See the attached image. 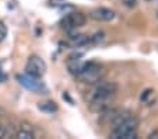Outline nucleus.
Wrapping results in <instances>:
<instances>
[{
  "label": "nucleus",
  "mask_w": 158,
  "mask_h": 139,
  "mask_svg": "<svg viewBox=\"0 0 158 139\" xmlns=\"http://www.w3.org/2000/svg\"><path fill=\"white\" fill-rule=\"evenodd\" d=\"M15 138L17 139H34L35 135H34V132L30 129V128H21V129L17 131Z\"/></svg>",
  "instance_id": "9d476101"
},
{
  "label": "nucleus",
  "mask_w": 158,
  "mask_h": 139,
  "mask_svg": "<svg viewBox=\"0 0 158 139\" xmlns=\"http://www.w3.org/2000/svg\"><path fill=\"white\" fill-rule=\"evenodd\" d=\"M17 82L20 83L21 86H24L25 89L34 91V93H45L46 91V87L42 82H39V77H35V76H31L28 73H23V75H17Z\"/></svg>",
  "instance_id": "7ed1b4c3"
},
{
  "label": "nucleus",
  "mask_w": 158,
  "mask_h": 139,
  "mask_svg": "<svg viewBox=\"0 0 158 139\" xmlns=\"http://www.w3.org/2000/svg\"><path fill=\"white\" fill-rule=\"evenodd\" d=\"M112 124H114L115 127L123 125V127H129V128H133V129H137L139 118L136 117V115H133L131 112H114Z\"/></svg>",
  "instance_id": "39448f33"
},
{
  "label": "nucleus",
  "mask_w": 158,
  "mask_h": 139,
  "mask_svg": "<svg viewBox=\"0 0 158 139\" xmlns=\"http://www.w3.org/2000/svg\"><path fill=\"white\" fill-rule=\"evenodd\" d=\"M4 80H6V75H4L2 67H0V82H4Z\"/></svg>",
  "instance_id": "2eb2a0df"
},
{
  "label": "nucleus",
  "mask_w": 158,
  "mask_h": 139,
  "mask_svg": "<svg viewBox=\"0 0 158 139\" xmlns=\"http://www.w3.org/2000/svg\"><path fill=\"white\" fill-rule=\"evenodd\" d=\"M105 75L104 67L99 63H95V62H88V63L83 65V69L78 73L77 77H80L83 82L85 83H95L99 82Z\"/></svg>",
  "instance_id": "f03ea898"
},
{
  "label": "nucleus",
  "mask_w": 158,
  "mask_h": 139,
  "mask_svg": "<svg viewBox=\"0 0 158 139\" xmlns=\"http://www.w3.org/2000/svg\"><path fill=\"white\" fill-rule=\"evenodd\" d=\"M91 15L95 20H99V21H112L116 17V13L114 10L106 9V7H98V9H95L91 13Z\"/></svg>",
  "instance_id": "6e6552de"
},
{
  "label": "nucleus",
  "mask_w": 158,
  "mask_h": 139,
  "mask_svg": "<svg viewBox=\"0 0 158 139\" xmlns=\"http://www.w3.org/2000/svg\"><path fill=\"white\" fill-rule=\"evenodd\" d=\"M45 72H46V63L41 58L36 56V55L30 56V59L27 61V65H25V73L35 76V77H41V76L45 75Z\"/></svg>",
  "instance_id": "20e7f679"
},
{
  "label": "nucleus",
  "mask_w": 158,
  "mask_h": 139,
  "mask_svg": "<svg viewBox=\"0 0 158 139\" xmlns=\"http://www.w3.org/2000/svg\"><path fill=\"white\" fill-rule=\"evenodd\" d=\"M148 2H151V0H148Z\"/></svg>",
  "instance_id": "dca6fc26"
},
{
  "label": "nucleus",
  "mask_w": 158,
  "mask_h": 139,
  "mask_svg": "<svg viewBox=\"0 0 158 139\" xmlns=\"http://www.w3.org/2000/svg\"><path fill=\"white\" fill-rule=\"evenodd\" d=\"M39 110L44 112H49V114H53V112L57 111V106L53 101H42V103L38 104Z\"/></svg>",
  "instance_id": "1a4fd4ad"
},
{
  "label": "nucleus",
  "mask_w": 158,
  "mask_h": 139,
  "mask_svg": "<svg viewBox=\"0 0 158 139\" xmlns=\"http://www.w3.org/2000/svg\"><path fill=\"white\" fill-rule=\"evenodd\" d=\"M123 3H125L127 7H134L137 2H136V0H123Z\"/></svg>",
  "instance_id": "ddd939ff"
},
{
  "label": "nucleus",
  "mask_w": 158,
  "mask_h": 139,
  "mask_svg": "<svg viewBox=\"0 0 158 139\" xmlns=\"http://www.w3.org/2000/svg\"><path fill=\"white\" fill-rule=\"evenodd\" d=\"M104 33H97L94 34L93 37H89V42H93V44H98V42H102L104 41Z\"/></svg>",
  "instance_id": "f8f14e48"
},
{
  "label": "nucleus",
  "mask_w": 158,
  "mask_h": 139,
  "mask_svg": "<svg viewBox=\"0 0 158 139\" xmlns=\"http://www.w3.org/2000/svg\"><path fill=\"white\" fill-rule=\"evenodd\" d=\"M110 138H114V139H136L137 138V129L123 127V125H118V127H115L114 129H112Z\"/></svg>",
  "instance_id": "0eeeda50"
},
{
  "label": "nucleus",
  "mask_w": 158,
  "mask_h": 139,
  "mask_svg": "<svg viewBox=\"0 0 158 139\" xmlns=\"http://www.w3.org/2000/svg\"><path fill=\"white\" fill-rule=\"evenodd\" d=\"M87 18L83 13H70L67 14L64 18L62 20V27L67 31H72V30H77L78 27H83L85 24Z\"/></svg>",
  "instance_id": "423d86ee"
},
{
  "label": "nucleus",
  "mask_w": 158,
  "mask_h": 139,
  "mask_svg": "<svg viewBox=\"0 0 158 139\" xmlns=\"http://www.w3.org/2000/svg\"><path fill=\"white\" fill-rule=\"evenodd\" d=\"M6 136H7V129L4 127H2V125H0V139L6 138Z\"/></svg>",
  "instance_id": "4468645a"
},
{
  "label": "nucleus",
  "mask_w": 158,
  "mask_h": 139,
  "mask_svg": "<svg viewBox=\"0 0 158 139\" xmlns=\"http://www.w3.org/2000/svg\"><path fill=\"white\" fill-rule=\"evenodd\" d=\"M152 96H154V91H152L151 89H148V90L143 91V94H141V97H140L141 103H146V104H148V103H150V98H151Z\"/></svg>",
  "instance_id": "9b49d317"
},
{
  "label": "nucleus",
  "mask_w": 158,
  "mask_h": 139,
  "mask_svg": "<svg viewBox=\"0 0 158 139\" xmlns=\"http://www.w3.org/2000/svg\"><path fill=\"white\" fill-rule=\"evenodd\" d=\"M118 93V85L115 82H101L93 90V97H91V106L97 108L98 111H105L108 110V101L114 98Z\"/></svg>",
  "instance_id": "f257e3e1"
}]
</instances>
